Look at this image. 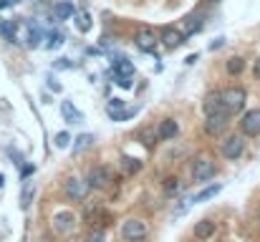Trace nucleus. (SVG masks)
Returning <instances> with one entry per match:
<instances>
[{
	"label": "nucleus",
	"mask_w": 260,
	"mask_h": 242,
	"mask_svg": "<svg viewBox=\"0 0 260 242\" xmlns=\"http://www.w3.org/2000/svg\"><path fill=\"white\" fill-rule=\"evenodd\" d=\"M91 147H93V134H81V136L74 139V154H81Z\"/></svg>",
	"instance_id": "obj_20"
},
{
	"label": "nucleus",
	"mask_w": 260,
	"mask_h": 242,
	"mask_svg": "<svg viewBox=\"0 0 260 242\" xmlns=\"http://www.w3.org/2000/svg\"><path fill=\"white\" fill-rule=\"evenodd\" d=\"M220 46H222V38H217V41H212V43H210V48H212V51H215V48H220Z\"/></svg>",
	"instance_id": "obj_38"
},
{
	"label": "nucleus",
	"mask_w": 260,
	"mask_h": 242,
	"mask_svg": "<svg viewBox=\"0 0 260 242\" xmlns=\"http://www.w3.org/2000/svg\"><path fill=\"white\" fill-rule=\"evenodd\" d=\"M56 68H71V63H69V58H58V63H56Z\"/></svg>",
	"instance_id": "obj_36"
},
{
	"label": "nucleus",
	"mask_w": 260,
	"mask_h": 242,
	"mask_svg": "<svg viewBox=\"0 0 260 242\" xmlns=\"http://www.w3.org/2000/svg\"><path fill=\"white\" fill-rule=\"evenodd\" d=\"M245 154V139L240 136V134H235V136H228L225 142H222V157L230 161L240 159Z\"/></svg>",
	"instance_id": "obj_8"
},
{
	"label": "nucleus",
	"mask_w": 260,
	"mask_h": 242,
	"mask_svg": "<svg viewBox=\"0 0 260 242\" xmlns=\"http://www.w3.org/2000/svg\"><path fill=\"white\" fill-rule=\"evenodd\" d=\"M114 76H121V79H132V76H134V63H132V61H126V58L116 61V63H114Z\"/></svg>",
	"instance_id": "obj_18"
},
{
	"label": "nucleus",
	"mask_w": 260,
	"mask_h": 242,
	"mask_svg": "<svg viewBox=\"0 0 260 242\" xmlns=\"http://www.w3.org/2000/svg\"><path fill=\"white\" fill-rule=\"evenodd\" d=\"M258 225H260V210H258Z\"/></svg>",
	"instance_id": "obj_42"
},
{
	"label": "nucleus",
	"mask_w": 260,
	"mask_h": 242,
	"mask_svg": "<svg viewBox=\"0 0 260 242\" xmlns=\"http://www.w3.org/2000/svg\"><path fill=\"white\" fill-rule=\"evenodd\" d=\"M159 41H162V46H165V48L174 51V48H179V46L184 43V33H182L179 28H174V25H165V28H162Z\"/></svg>",
	"instance_id": "obj_10"
},
{
	"label": "nucleus",
	"mask_w": 260,
	"mask_h": 242,
	"mask_svg": "<svg viewBox=\"0 0 260 242\" xmlns=\"http://www.w3.org/2000/svg\"><path fill=\"white\" fill-rule=\"evenodd\" d=\"M121 109H124V98H111L106 111H121Z\"/></svg>",
	"instance_id": "obj_31"
},
{
	"label": "nucleus",
	"mask_w": 260,
	"mask_h": 242,
	"mask_svg": "<svg viewBox=\"0 0 260 242\" xmlns=\"http://www.w3.org/2000/svg\"><path fill=\"white\" fill-rule=\"evenodd\" d=\"M121 166H124V171H126V174H137V171L142 169V161L132 159V157H124V159H121Z\"/></svg>",
	"instance_id": "obj_26"
},
{
	"label": "nucleus",
	"mask_w": 260,
	"mask_h": 242,
	"mask_svg": "<svg viewBox=\"0 0 260 242\" xmlns=\"http://www.w3.org/2000/svg\"><path fill=\"white\" fill-rule=\"evenodd\" d=\"M147 235H149V227H147L144 220L129 217V220L121 222V237H124V242H142L147 240Z\"/></svg>",
	"instance_id": "obj_1"
},
{
	"label": "nucleus",
	"mask_w": 260,
	"mask_h": 242,
	"mask_svg": "<svg viewBox=\"0 0 260 242\" xmlns=\"http://www.w3.org/2000/svg\"><path fill=\"white\" fill-rule=\"evenodd\" d=\"M53 142H56V147H58V149H66V147L71 144V136H69V131H58Z\"/></svg>",
	"instance_id": "obj_27"
},
{
	"label": "nucleus",
	"mask_w": 260,
	"mask_h": 242,
	"mask_svg": "<svg viewBox=\"0 0 260 242\" xmlns=\"http://www.w3.org/2000/svg\"><path fill=\"white\" fill-rule=\"evenodd\" d=\"M230 116H207V121H205V131H207V136H222L225 134V129H228V121Z\"/></svg>",
	"instance_id": "obj_13"
},
{
	"label": "nucleus",
	"mask_w": 260,
	"mask_h": 242,
	"mask_svg": "<svg viewBox=\"0 0 260 242\" xmlns=\"http://www.w3.org/2000/svg\"><path fill=\"white\" fill-rule=\"evenodd\" d=\"M48 88H53V91L58 93V91H61V83H56L53 79H48Z\"/></svg>",
	"instance_id": "obj_37"
},
{
	"label": "nucleus",
	"mask_w": 260,
	"mask_h": 242,
	"mask_svg": "<svg viewBox=\"0 0 260 242\" xmlns=\"http://www.w3.org/2000/svg\"><path fill=\"white\" fill-rule=\"evenodd\" d=\"M86 242H104V232H101V230H91Z\"/></svg>",
	"instance_id": "obj_32"
},
{
	"label": "nucleus",
	"mask_w": 260,
	"mask_h": 242,
	"mask_svg": "<svg viewBox=\"0 0 260 242\" xmlns=\"http://www.w3.org/2000/svg\"><path fill=\"white\" fill-rule=\"evenodd\" d=\"M179 192H182L179 177H167V179H165V194H167V197H174V194H179Z\"/></svg>",
	"instance_id": "obj_24"
},
{
	"label": "nucleus",
	"mask_w": 260,
	"mask_h": 242,
	"mask_svg": "<svg viewBox=\"0 0 260 242\" xmlns=\"http://www.w3.org/2000/svg\"><path fill=\"white\" fill-rule=\"evenodd\" d=\"M61 114H63V121H66V124H81V121H84V114H81L71 101H63V103H61Z\"/></svg>",
	"instance_id": "obj_15"
},
{
	"label": "nucleus",
	"mask_w": 260,
	"mask_h": 242,
	"mask_svg": "<svg viewBox=\"0 0 260 242\" xmlns=\"http://www.w3.org/2000/svg\"><path fill=\"white\" fill-rule=\"evenodd\" d=\"M253 76L260 81V58H255V61H253Z\"/></svg>",
	"instance_id": "obj_35"
},
{
	"label": "nucleus",
	"mask_w": 260,
	"mask_h": 242,
	"mask_svg": "<svg viewBox=\"0 0 260 242\" xmlns=\"http://www.w3.org/2000/svg\"><path fill=\"white\" fill-rule=\"evenodd\" d=\"M240 131H243V136H258L260 134V109H250V111L243 116Z\"/></svg>",
	"instance_id": "obj_9"
},
{
	"label": "nucleus",
	"mask_w": 260,
	"mask_h": 242,
	"mask_svg": "<svg viewBox=\"0 0 260 242\" xmlns=\"http://www.w3.org/2000/svg\"><path fill=\"white\" fill-rule=\"evenodd\" d=\"M197 30H202V15L200 13L197 15H187L184 18V36H192Z\"/></svg>",
	"instance_id": "obj_19"
},
{
	"label": "nucleus",
	"mask_w": 260,
	"mask_h": 242,
	"mask_svg": "<svg viewBox=\"0 0 260 242\" xmlns=\"http://www.w3.org/2000/svg\"><path fill=\"white\" fill-rule=\"evenodd\" d=\"M220 93H222V103H225L228 114H240V111L245 109V101H248L245 88L233 86V88H225V91H220Z\"/></svg>",
	"instance_id": "obj_2"
},
{
	"label": "nucleus",
	"mask_w": 260,
	"mask_h": 242,
	"mask_svg": "<svg viewBox=\"0 0 260 242\" xmlns=\"http://www.w3.org/2000/svg\"><path fill=\"white\" fill-rule=\"evenodd\" d=\"M225 68H228V74H230V76H238V74H243V68H245V61H243L240 56H233V58H228Z\"/></svg>",
	"instance_id": "obj_23"
},
{
	"label": "nucleus",
	"mask_w": 260,
	"mask_h": 242,
	"mask_svg": "<svg viewBox=\"0 0 260 242\" xmlns=\"http://www.w3.org/2000/svg\"><path fill=\"white\" fill-rule=\"evenodd\" d=\"M20 0H5V8H13V5H18Z\"/></svg>",
	"instance_id": "obj_39"
},
{
	"label": "nucleus",
	"mask_w": 260,
	"mask_h": 242,
	"mask_svg": "<svg viewBox=\"0 0 260 242\" xmlns=\"http://www.w3.org/2000/svg\"><path fill=\"white\" fill-rule=\"evenodd\" d=\"M74 242H76V240H74Z\"/></svg>",
	"instance_id": "obj_43"
},
{
	"label": "nucleus",
	"mask_w": 260,
	"mask_h": 242,
	"mask_svg": "<svg viewBox=\"0 0 260 242\" xmlns=\"http://www.w3.org/2000/svg\"><path fill=\"white\" fill-rule=\"evenodd\" d=\"M63 43H66V41H63V33H58V30H51V33L46 36V48H48V51H58Z\"/></svg>",
	"instance_id": "obj_21"
},
{
	"label": "nucleus",
	"mask_w": 260,
	"mask_h": 242,
	"mask_svg": "<svg viewBox=\"0 0 260 242\" xmlns=\"http://www.w3.org/2000/svg\"><path fill=\"white\" fill-rule=\"evenodd\" d=\"M106 114H109L114 121H124V119H129L134 111H124V109H121V111H106Z\"/></svg>",
	"instance_id": "obj_29"
},
{
	"label": "nucleus",
	"mask_w": 260,
	"mask_h": 242,
	"mask_svg": "<svg viewBox=\"0 0 260 242\" xmlns=\"http://www.w3.org/2000/svg\"><path fill=\"white\" fill-rule=\"evenodd\" d=\"M192 204H194V202H192V197H184V199H179V204L174 207V215H182V212H184L187 207H192Z\"/></svg>",
	"instance_id": "obj_30"
},
{
	"label": "nucleus",
	"mask_w": 260,
	"mask_h": 242,
	"mask_svg": "<svg viewBox=\"0 0 260 242\" xmlns=\"http://www.w3.org/2000/svg\"><path fill=\"white\" fill-rule=\"evenodd\" d=\"M215 232H217V222L210 220V217L200 220V222L194 225V230H192V235H194L200 242H207L210 237H215Z\"/></svg>",
	"instance_id": "obj_11"
},
{
	"label": "nucleus",
	"mask_w": 260,
	"mask_h": 242,
	"mask_svg": "<svg viewBox=\"0 0 260 242\" xmlns=\"http://www.w3.org/2000/svg\"><path fill=\"white\" fill-rule=\"evenodd\" d=\"M74 13H76V8L69 0H61V3L53 5V18L56 20H69V18H74Z\"/></svg>",
	"instance_id": "obj_16"
},
{
	"label": "nucleus",
	"mask_w": 260,
	"mask_h": 242,
	"mask_svg": "<svg viewBox=\"0 0 260 242\" xmlns=\"http://www.w3.org/2000/svg\"><path fill=\"white\" fill-rule=\"evenodd\" d=\"M63 192H66V197H69L71 202H84L88 197L86 179H81V177H69V179L63 182Z\"/></svg>",
	"instance_id": "obj_6"
},
{
	"label": "nucleus",
	"mask_w": 260,
	"mask_h": 242,
	"mask_svg": "<svg viewBox=\"0 0 260 242\" xmlns=\"http://www.w3.org/2000/svg\"><path fill=\"white\" fill-rule=\"evenodd\" d=\"M33 171H36V164H25V166L20 169V179H28Z\"/></svg>",
	"instance_id": "obj_33"
},
{
	"label": "nucleus",
	"mask_w": 260,
	"mask_h": 242,
	"mask_svg": "<svg viewBox=\"0 0 260 242\" xmlns=\"http://www.w3.org/2000/svg\"><path fill=\"white\" fill-rule=\"evenodd\" d=\"M116 83H119L121 88H132V79H121V76H116Z\"/></svg>",
	"instance_id": "obj_34"
},
{
	"label": "nucleus",
	"mask_w": 260,
	"mask_h": 242,
	"mask_svg": "<svg viewBox=\"0 0 260 242\" xmlns=\"http://www.w3.org/2000/svg\"><path fill=\"white\" fill-rule=\"evenodd\" d=\"M84 215H86V220H96V217L101 215V204H99V202H93V204H86Z\"/></svg>",
	"instance_id": "obj_28"
},
{
	"label": "nucleus",
	"mask_w": 260,
	"mask_h": 242,
	"mask_svg": "<svg viewBox=\"0 0 260 242\" xmlns=\"http://www.w3.org/2000/svg\"><path fill=\"white\" fill-rule=\"evenodd\" d=\"M3 8H5V0H0V10H3Z\"/></svg>",
	"instance_id": "obj_41"
},
{
	"label": "nucleus",
	"mask_w": 260,
	"mask_h": 242,
	"mask_svg": "<svg viewBox=\"0 0 260 242\" xmlns=\"http://www.w3.org/2000/svg\"><path fill=\"white\" fill-rule=\"evenodd\" d=\"M217 174V164L210 157H197L192 161V179L194 182H210Z\"/></svg>",
	"instance_id": "obj_4"
},
{
	"label": "nucleus",
	"mask_w": 260,
	"mask_h": 242,
	"mask_svg": "<svg viewBox=\"0 0 260 242\" xmlns=\"http://www.w3.org/2000/svg\"><path fill=\"white\" fill-rule=\"evenodd\" d=\"M33 197H36V184H33V182H25L23 194H20V207H23V210H28V207H30V202H33Z\"/></svg>",
	"instance_id": "obj_22"
},
{
	"label": "nucleus",
	"mask_w": 260,
	"mask_h": 242,
	"mask_svg": "<svg viewBox=\"0 0 260 242\" xmlns=\"http://www.w3.org/2000/svg\"><path fill=\"white\" fill-rule=\"evenodd\" d=\"M51 227H53V232H56V235H71V232H74V227H76V215H74L71 210H61V212H56V215H53Z\"/></svg>",
	"instance_id": "obj_5"
},
{
	"label": "nucleus",
	"mask_w": 260,
	"mask_h": 242,
	"mask_svg": "<svg viewBox=\"0 0 260 242\" xmlns=\"http://www.w3.org/2000/svg\"><path fill=\"white\" fill-rule=\"evenodd\" d=\"M202 111H205V116H230L228 109H225V103H222V93L220 91H210L205 96Z\"/></svg>",
	"instance_id": "obj_7"
},
{
	"label": "nucleus",
	"mask_w": 260,
	"mask_h": 242,
	"mask_svg": "<svg viewBox=\"0 0 260 242\" xmlns=\"http://www.w3.org/2000/svg\"><path fill=\"white\" fill-rule=\"evenodd\" d=\"M179 134V124L174 121V119H162L159 121V126H157V136L162 139V142H170Z\"/></svg>",
	"instance_id": "obj_14"
},
{
	"label": "nucleus",
	"mask_w": 260,
	"mask_h": 242,
	"mask_svg": "<svg viewBox=\"0 0 260 242\" xmlns=\"http://www.w3.org/2000/svg\"><path fill=\"white\" fill-rule=\"evenodd\" d=\"M74 20H76V28L81 33H88L91 30V15L88 13H74Z\"/></svg>",
	"instance_id": "obj_25"
},
{
	"label": "nucleus",
	"mask_w": 260,
	"mask_h": 242,
	"mask_svg": "<svg viewBox=\"0 0 260 242\" xmlns=\"http://www.w3.org/2000/svg\"><path fill=\"white\" fill-rule=\"evenodd\" d=\"M134 43H137V48H142V51H154L157 48V43H159V38L154 36V30H149V28H142L139 33H137V38H134Z\"/></svg>",
	"instance_id": "obj_12"
},
{
	"label": "nucleus",
	"mask_w": 260,
	"mask_h": 242,
	"mask_svg": "<svg viewBox=\"0 0 260 242\" xmlns=\"http://www.w3.org/2000/svg\"><path fill=\"white\" fill-rule=\"evenodd\" d=\"M111 179H114L111 169H109V166H104V164H96V166H91V169H88L86 184H88V189H106V187L111 184Z\"/></svg>",
	"instance_id": "obj_3"
},
{
	"label": "nucleus",
	"mask_w": 260,
	"mask_h": 242,
	"mask_svg": "<svg viewBox=\"0 0 260 242\" xmlns=\"http://www.w3.org/2000/svg\"><path fill=\"white\" fill-rule=\"evenodd\" d=\"M3 184H5V177H3V174H0V187H3Z\"/></svg>",
	"instance_id": "obj_40"
},
{
	"label": "nucleus",
	"mask_w": 260,
	"mask_h": 242,
	"mask_svg": "<svg viewBox=\"0 0 260 242\" xmlns=\"http://www.w3.org/2000/svg\"><path fill=\"white\" fill-rule=\"evenodd\" d=\"M222 192V184H210V187H205L202 192H197L194 197H192V202L197 204V202H207V199H212V197H217Z\"/></svg>",
	"instance_id": "obj_17"
}]
</instances>
